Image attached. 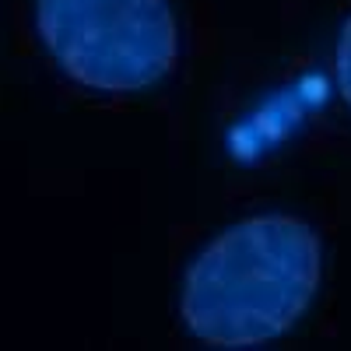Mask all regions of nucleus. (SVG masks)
<instances>
[{
    "instance_id": "7ed1b4c3",
    "label": "nucleus",
    "mask_w": 351,
    "mask_h": 351,
    "mask_svg": "<svg viewBox=\"0 0 351 351\" xmlns=\"http://www.w3.org/2000/svg\"><path fill=\"white\" fill-rule=\"evenodd\" d=\"M334 71H337V88L341 99L351 109V18L344 21L341 36H337V53H334Z\"/></svg>"
},
{
    "instance_id": "f257e3e1",
    "label": "nucleus",
    "mask_w": 351,
    "mask_h": 351,
    "mask_svg": "<svg viewBox=\"0 0 351 351\" xmlns=\"http://www.w3.org/2000/svg\"><path fill=\"white\" fill-rule=\"evenodd\" d=\"M324 246L295 215H253L228 225L186 267L180 316L211 348H256L299 324L309 309Z\"/></svg>"
},
{
    "instance_id": "f03ea898",
    "label": "nucleus",
    "mask_w": 351,
    "mask_h": 351,
    "mask_svg": "<svg viewBox=\"0 0 351 351\" xmlns=\"http://www.w3.org/2000/svg\"><path fill=\"white\" fill-rule=\"evenodd\" d=\"M36 32L71 81L106 95L155 88L180 60L169 0H36Z\"/></svg>"
}]
</instances>
